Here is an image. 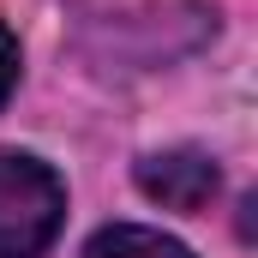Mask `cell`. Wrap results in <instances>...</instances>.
I'll return each instance as SVG.
<instances>
[{
	"label": "cell",
	"instance_id": "cell-2",
	"mask_svg": "<svg viewBox=\"0 0 258 258\" xmlns=\"http://www.w3.org/2000/svg\"><path fill=\"white\" fill-rule=\"evenodd\" d=\"M216 162L204 150H162V156H144L138 162V186L168 204V210H204L216 198Z\"/></svg>",
	"mask_w": 258,
	"mask_h": 258
},
{
	"label": "cell",
	"instance_id": "cell-1",
	"mask_svg": "<svg viewBox=\"0 0 258 258\" xmlns=\"http://www.w3.org/2000/svg\"><path fill=\"white\" fill-rule=\"evenodd\" d=\"M66 222V186L48 162L0 150V258H42Z\"/></svg>",
	"mask_w": 258,
	"mask_h": 258
},
{
	"label": "cell",
	"instance_id": "cell-3",
	"mask_svg": "<svg viewBox=\"0 0 258 258\" xmlns=\"http://www.w3.org/2000/svg\"><path fill=\"white\" fill-rule=\"evenodd\" d=\"M84 258H192L180 240H168V234H156V228H132V222H114V228H102Z\"/></svg>",
	"mask_w": 258,
	"mask_h": 258
},
{
	"label": "cell",
	"instance_id": "cell-4",
	"mask_svg": "<svg viewBox=\"0 0 258 258\" xmlns=\"http://www.w3.org/2000/svg\"><path fill=\"white\" fill-rule=\"evenodd\" d=\"M12 78H18V36H12V30L0 24V102H6Z\"/></svg>",
	"mask_w": 258,
	"mask_h": 258
}]
</instances>
